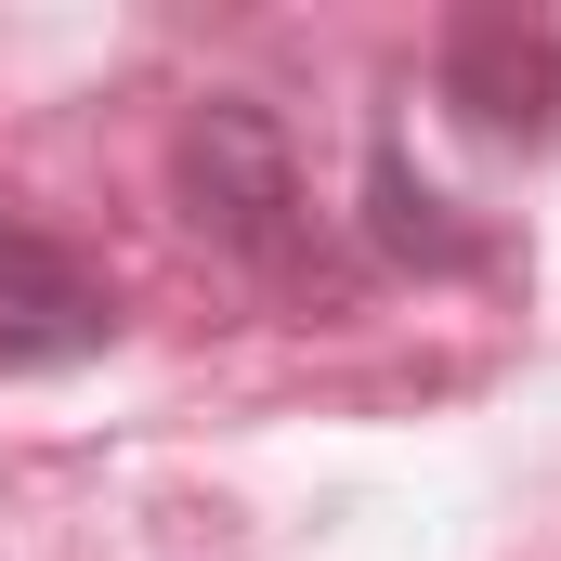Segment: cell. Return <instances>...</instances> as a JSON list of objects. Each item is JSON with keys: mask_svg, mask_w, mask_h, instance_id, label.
Returning a JSON list of instances; mask_svg holds the SVG:
<instances>
[{"mask_svg": "<svg viewBox=\"0 0 561 561\" xmlns=\"http://www.w3.org/2000/svg\"><path fill=\"white\" fill-rule=\"evenodd\" d=\"M431 79L483 144H523V157L561 144V26L549 13H457Z\"/></svg>", "mask_w": 561, "mask_h": 561, "instance_id": "cell-3", "label": "cell"}, {"mask_svg": "<svg viewBox=\"0 0 561 561\" xmlns=\"http://www.w3.org/2000/svg\"><path fill=\"white\" fill-rule=\"evenodd\" d=\"M170 196L209 249L262 262V275H300L313 262V196H300V157L287 131L249 105V92H209L183 131H170Z\"/></svg>", "mask_w": 561, "mask_h": 561, "instance_id": "cell-1", "label": "cell"}, {"mask_svg": "<svg viewBox=\"0 0 561 561\" xmlns=\"http://www.w3.org/2000/svg\"><path fill=\"white\" fill-rule=\"evenodd\" d=\"M366 196H379V249H392V262H431V275H470V262H483V236H457V222H444V196L405 183V157H392V144H379Z\"/></svg>", "mask_w": 561, "mask_h": 561, "instance_id": "cell-4", "label": "cell"}, {"mask_svg": "<svg viewBox=\"0 0 561 561\" xmlns=\"http://www.w3.org/2000/svg\"><path fill=\"white\" fill-rule=\"evenodd\" d=\"M105 340H118V287L92 275L66 236H39V222H0V379L92 366Z\"/></svg>", "mask_w": 561, "mask_h": 561, "instance_id": "cell-2", "label": "cell"}]
</instances>
